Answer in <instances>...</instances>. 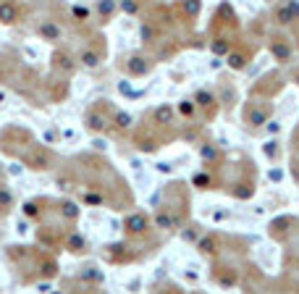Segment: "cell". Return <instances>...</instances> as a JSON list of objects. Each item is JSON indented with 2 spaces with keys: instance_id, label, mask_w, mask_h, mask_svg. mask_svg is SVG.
Here are the masks:
<instances>
[{
  "instance_id": "31",
  "label": "cell",
  "mask_w": 299,
  "mask_h": 294,
  "mask_svg": "<svg viewBox=\"0 0 299 294\" xmlns=\"http://www.w3.org/2000/svg\"><path fill=\"white\" fill-rule=\"evenodd\" d=\"M82 202L84 205H95V208H103L108 205V194H105V189H97V187H87V189L82 192Z\"/></svg>"
},
{
  "instance_id": "9",
  "label": "cell",
  "mask_w": 299,
  "mask_h": 294,
  "mask_svg": "<svg viewBox=\"0 0 299 294\" xmlns=\"http://www.w3.org/2000/svg\"><path fill=\"white\" fill-rule=\"evenodd\" d=\"M213 284H218L220 289H234L242 284V270H236L231 263H216L213 266Z\"/></svg>"
},
{
  "instance_id": "30",
  "label": "cell",
  "mask_w": 299,
  "mask_h": 294,
  "mask_svg": "<svg viewBox=\"0 0 299 294\" xmlns=\"http://www.w3.org/2000/svg\"><path fill=\"white\" fill-rule=\"evenodd\" d=\"M273 24L275 27H291V24H297V16H294V11H291V5L289 3H278L273 8Z\"/></svg>"
},
{
  "instance_id": "7",
  "label": "cell",
  "mask_w": 299,
  "mask_h": 294,
  "mask_svg": "<svg viewBox=\"0 0 299 294\" xmlns=\"http://www.w3.org/2000/svg\"><path fill=\"white\" fill-rule=\"evenodd\" d=\"M121 229H124L126 237L142 239V237H147V234L152 231V221H150V215H147V213H142V210H134V213H129V215L124 218Z\"/></svg>"
},
{
  "instance_id": "35",
  "label": "cell",
  "mask_w": 299,
  "mask_h": 294,
  "mask_svg": "<svg viewBox=\"0 0 299 294\" xmlns=\"http://www.w3.org/2000/svg\"><path fill=\"white\" fill-rule=\"evenodd\" d=\"M76 281H82V284H87V286H100L103 284V273H100L97 268H82L79 270V276H76Z\"/></svg>"
},
{
  "instance_id": "16",
  "label": "cell",
  "mask_w": 299,
  "mask_h": 294,
  "mask_svg": "<svg viewBox=\"0 0 299 294\" xmlns=\"http://www.w3.org/2000/svg\"><path fill=\"white\" fill-rule=\"evenodd\" d=\"M197 155H199V160H202V165H208V168H216V165L223 160L220 147L210 139H197Z\"/></svg>"
},
{
  "instance_id": "39",
  "label": "cell",
  "mask_w": 299,
  "mask_h": 294,
  "mask_svg": "<svg viewBox=\"0 0 299 294\" xmlns=\"http://www.w3.org/2000/svg\"><path fill=\"white\" fill-rule=\"evenodd\" d=\"M263 153H265V158H271V160H275V155H278V139H271V142H265Z\"/></svg>"
},
{
  "instance_id": "18",
  "label": "cell",
  "mask_w": 299,
  "mask_h": 294,
  "mask_svg": "<svg viewBox=\"0 0 299 294\" xmlns=\"http://www.w3.org/2000/svg\"><path fill=\"white\" fill-rule=\"evenodd\" d=\"M191 187L199 192H210V189H220L218 187V179H216V168H208V165H202L199 171L191 173Z\"/></svg>"
},
{
  "instance_id": "28",
  "label": "cell",
  "mask_w": 299,
  "mask_h": 294,
  "mask_svg": "<svg viewBox=\"0 0 299 294\" xmlns=\"http://www.w3.org/2000/svg\"><path fill=\"white\" fill-rule=\"evenodd\" d=\"M234 45H236V37H231V34H210V50H213V55L226 58L228 50H231Z\"/></svg>"
},
{
  "instance_id": "15",
  "label": "cell",
  "mask_w": 299,
  "mask_h": 294,
  "mask_svg": "<svg viewBox=\"0 0 299 294\" xmlns=\"http://www.w3.org/2000/svg\"><path fill=\"white\" fill-rule=\"evenodd\" d=\"M150 118H152V124H155L158 129L171 132L176 126V108L171 103H163V105H158V108L150 110Z\"/></svg>"
},
{
  "instance_id": "14",
  "label": "cell",
  "mask_w": 299,
  "mask_h": 294,
  "mask_svg": "<svg viewBox=\"0 0 299 294\" xmlns=\"http://www.w3.org/2000/svg\"><path fill=\"white\" fill-rule=\"evenodd\" d=\"M58 270H60V266H58V260L53 258V255H48V252H37V258H34V278H55L58 276Z\"/></svg>"
},
{
  "instance_id": "38",
  "label": "cell",
  "mask_w": 299,
  "mask_h": 294,
  "mask_svg": "<svg viewBox=\"0 0 299 294\" xmlns=\"http://www.w3.org/2000/svg\"><path fill=\"white\" fill-rule=\"evenodd\" d=\"M179 231H181V239H187V242H197V237L202 234V226L191 223V226H187V229H179Z\"/></svg>"
},
{
  "instance_id": "45",
  "label": "cell",
  "mask_w": 299,
  "mask_h": 294,
  "mask_svg": "<svg viewBox=\"0 0 299 294\" xmlns=\"http://www.w3.org/2000/svg\"><path fill=\"white\" fill-rule=\"evenodd\" d=\"M297 147H299V129H297Z\"/></svg>"
},
{
  "instance_id": "20",
  "label": "cell",
  "mask_w": 299,
  "mask_h": 294,
  "mask_svg": "<svg viewBox=\"0 0 299 294\" xmlns=\"http://www.w3.org/2000/svg\"><path fill=\"white\" fill-rule=\"evenodd\" d=\"M53 210L63 218V223H76V221H79V215H82V208L76 205V200H71V197L55 200V202H53Z\"/></svg>"
},
{
  "instance_id": "43",
  "label": "cell",
  "mask_w": 299,
  "mask_h": 294,
  "mask_svg": "<svg viewBox=\"0 0 299 294\" xmlns=\"http://www.w3.org/2000/svg\"><path fill=\"white\" fill-rule=\"evenodd\" d=\"M294 84H297V87H299V71H297V74H294Z\"/></svg>"
},
{
  "instance_id": "37",
  "label": "cell",
  "mask_w": 299,
  "mask_h": 294,
  "mask_svg": "<svg viewBox=\"0 0 299 294\" xmlns=\"http://www.w3.org/2000/svg\"><path fill=\"white\" fill-rule=\"evenodd\" d=\"M71 19L84 24V21L92 19V8H87V5H71Z\"/></svg>"
},
{
  "instance_id": "10",
  "label": "cell",
  "mask_w": 299,
  "mask_h": 294,
  "mask_svg": "<svg viewBox=\"0 0 299 294\" xmlns=\"http://www.w3.org/2000/svg\"><path fill=\"white\" fill-rule=\"evenodd\" d=\"M76 66H79V61L74 58V53L71 50H66V48H55L50 53V69L60 74V77H71V74L76 71Z\"/></svg>"
},
{
  "instance_id": "13",
  "label": "cell",
  "mask_w": 299,
  "mask_h": 294,
  "mask_svg": "<svg viewBox=\"0 0 299 294\" xmlns=\"http://www.w3.org/2000/svg\"><path fill=\"white\" fill-rule=\"evenodd\" d=\"M103 255H105L108 263H132V260H136V250H134V244H129V242L105 244Z\"/></svg>"
},
{
  "instance_id": "4",
  "label": "cell",
  "mask_w": 299,
  "mask_h": 294,
  "mask_svg": "<svg viewBox=\"0 0 299 294\" xmlns=\"http://www.w3.org/2000/svg\"><path fill=\"white\" fill-rule=\"evenodd\" d=\"M268 118H273V103L268 100H255V97H249L247 103H244V124H247V129H263Z\"/></svg>"
},
{
  "instance_id": "40",
  "label": "cell",
  "mask_w": 299,
  "mask_h": 294,
  "mask_svg": "<svg viewBox=\"0 0 299 294\" xmlns=\"http://www.w3.org/2000/svg\"><path fill=\"white\" fill-rule=\"evenodd\" d=\"M263 129H265L268 134H278V132H281V126H278V121H273V118H268Z\"/></svg>"
},
{
  "instance_id": "17",
  "label": "cell",
  "mask_w": 299,
  "mask_h": 294,
  "mask_svg": "<svg viewBox=\"0 0 299 294\" xmlns=\"http://www.w3.org/2000/svg\"><path fill=\"white\" fill-rule=\"evenodd\" d=\"M37 34H40V40L50 42V45H60V40H63V27L55 19H40L37 21Z\"/></svg>"
},
{
  "instance_id": "19",
  "label": "cell",
  "mask_w": 299,
  "mask_h": 294,
  "mask_svg": "<svg viewBox=\"0 0 299 294\" xmlns=\"http://www.w3.org/2000/svg\"><path fill=\"white\" fill-rule=\"evenodd\" d=\"M48 197H32V200H27L24 205H21V213H24V218H29V221H34V223H42L45 221V215H48Z\"/></svg>"
},
{
  "instance_id": "42",
  "label": "cell",
  "mask_w": 299,
  "mask_h": 294,
  "mask_svg": "<svg viewBox=\"0 0 299 294\" xmlns=\"http://www.w3.org/2000/svg\"><path fill=\"white\" fill-rule=\"evenodd\" d=\"M271 179H273V182H281V179H283V173H281L278 168H273V171H271Z\"/></svg>"
},
{
  "instance_id": "27",
  "label": "cell",
  "mask_w": 299,
  "mask_h": 294,
  "mask_svg": "<svg viewBox=\"0 0 299 294\" xmlns=\"http://www.w3.org/2000/svg\"><path fill=\"white\" fill-rule=\"evenodd\" d=\"M218 103L223 105L226 110H231L236 103H239V92H236V87L231 84V81H218Z\"/></svg>"
},
{
  "instance_id": "6",
  "label": "cell",
  "mask_w": 299,
  "mask_h": 294,
  "mask_svg": "<svg viewBox=\"0 0 299 294\" xmlns=\"http://www.w3.org/2000/svg\"><path fill=\"white\" fill-rule=\"evenodd\" d=\"M152 66H155V58L147 55L144 50L139 53H129V55L121 61V71L126 74V77H132V79H142V77H147V74L152 71Z\"/></svg>"
},
{
  "instance_id": "44",
  "label": "cell",
  "mask_w": 299,
  "mask_h": 294,
  "mask_svg": "<svg viewBox=\"0 0 299 294\" xmlns=\"http://www.w3.org/2000/svg\"><path fill=\"white\" fill-rule=\"evenodd\" d=\"M0 184H3V168H0Z\"/></svg>"
},
{
  "instance_id": "25",
  "label": "cell",
  "mask_w": 299,
  "mask_h": 294,
  "mask_svg": "<svg viewBox=\"0 0 299 294\" xmlns=\"http://www.w3.org/2000/svg\"><path fill=\"white\" fill-rule=\"evenodd\" d=\"M134 126H136V121H134V116L129 110H124V108L110 110V129L116 134H129Z\"/></svg>"
},
{
  "instance_id": "23",
  "label": "cell",
  "mask_w": 299,
  "mask_h": 294,
  "mask_svg": "<svg viewBox=\"0 0 299 294\" xmlns=\"http://www.w3.org/2000/svg\"><path fill=\"white\" fill-rule=\"evenodd\" d=\"M63 247L66 252H71V255H87L89 252V242H87V237H84L82 231H66V237H63Z\"/></svg>"
},
{
  "instance_id": "22",
  "label": "cell",
  "mask_w": 299,
  "mask_h": 294,
  "mask_svg": "<svg viewBox=\"0 0 299 294\" xmlns=\"http://www.w3.org/2000/svg\"><path fill=\"white\" fill-rule=\"evenodd\" d=\"M103 58H105V48H97V50H95V45H87V48H84L79 55H76V61H79L82 69L95 71V69H100Z\"/></svg>"
},
{
  "instance_id": "1",
  "label": "cell",
  "mask_w": 299,
  "mask_h": 294,
  "mask_svg": "<svg viewBox=\"0 0 299 294\" xmlns=\"http://www.w3.org/2000/svg\"><path fill=\"white\" fill-rule=\"evenodd\" d=\"M34 142V134L27 132L24 126H8V129L0 132V150L8 153L13 158H21L27 153V147Z\"/></svg>"
},
{
  "instance_id": "29",
  "label": "cell",
  "mask_w": 299,
  "mask_h": 294,
  "mask_svg": "<svg viewBox=\"0 0 299 294\" xmlns=\"http://www.w3.org/2000/svg\"><path fill=\"white\" fill-rule=\"evenodd\" d=\"M118 13V0H97L95 5V16L100 19V24H110Z\"/></svg>"
},
{
  "instance_id": "32",
  "label": "cell",
  "mask_w": 299,
  "mask_h": 294,
  "mask_svg": "<svg viewBox=\"0 0 299 294\" xmlns=\"http://www.w3.org/2000/svg\"><path fill=\"white\" fill-rule=\"evenodd\" d=\"M150 0H118V11L126 13V16H136L139 19L144 11H147Z\"/></svg>"
},
{
  "instance_id": "34",
  "label": "cell",
  "mask_w": 299,
  "mask_h": 294,
  "mask_svg": "<svg viewBox=\"0 0 299 294\" xmlns=\"http://www.w3.org/2000/svg\"><path fill=\"white\" fill-rule=\"evenodd\" d=\"M16 208V194L11 192V187L0 184V213H11Z\"/></svg>"
},
{
  "instance_id": "36",
  "label": "cell",
  "mask_w": 299,
  "mask_h": 294,
  "mask_svg": "<svg viewBox=\"0 0 299 294\" xmlns=\"http://www.w3.org/2000/svg\"><path fill=\"white\" fill-rule=\"evenodd\" d=\"M55 187H58L60 192H71V189H74V168L68 171V173L58 171V173H55Z\"/></svg>"
},
{
  "instance_id": "5",
  "label": "cell",
  "mask_w": 299,
  "mask_h": 294,
  "mask_svg": "<svg viewBox=\"0 0 299 294\" xmlns=\"http://www.w3.org/2000/svg\"><path fill=\"white\" fill-rule=\"evenodd\" d=\"M158 132H163V129H158L155 124H150V126H139V129L134 132V137H132V145L139 150V153H158L160 147L165 145V137H160Z\"/></svg>"
},
{
  "instance_id": "33",
  "label": "cell",
  "mask_w": 299,
  "mask_h": 294,
  "mask_svg": "<svg viewBox=\"0 0 299 294\" xmlns=\"http://www.w3.org/2000/svg\"><path fill=\"white\" fill-rule=\"evenodd\" d=\"M176 108V116L184 118V121H194V116H197V105L191 97H184V100H179V105H173Z\"/></svg>"
},
{
  "instance_id": "8",
  "label": "cell",
  "mask_w": 299,
  "mask_h": 294,
  "mask_svg": "<svg viewBox=\"0 0 299 294\" xmlns=\"http://www.w3.org/2000/svg\"><path fill=\"white\" fill-rule=\"evenodd\" d=\"M194 105H197V110L205 116V121H213V118L218 116V110H220V103H218V95L213 92V89L208 87H199L197 92H194Z\"/></svg>"
},
{
  "instance_id": "41",
  "label": "cell",
  "mask_w": 299,
  "mask_h": 294,
  "mask_svg": "<svg viewBox=\"0 0 299 294\" xmlns=\"http://www.w3.org/2000/svg\"><path fill=\"white\" fill-rule=\"evenodd\" d=\"M155 168H158V171H163V173H171V163H158Z\"/></svg>"
},
{
  "instance_id": "21",
  "label": "cell",
  "mask_w": 299,
  "mask_h": 294,
  "mask_svg": "<svg viewBox=\"0 0 299 294\" xmlns=\"http://www.w3.org/2000/svg\"><path fill=\"white\" fill-rule=\"evenodd\" d=\"M173 8H176V16L184 19V24H187V27H194L199 11H202V0H179Z\"/></svg>"
},
{
  "instance_id": "11",
  "label": "cell",
  "mask_w": 299,
  "mask_h": 294,
  "mask_svg": "<svg viewBox=\"0 0 299 294\" xmlns=\"http://www.w3.org/2000/svg\"><path fill=\"white\" fill-rule=\"evenodd\" d=\"M255 58V48H252L249 42H236L231 50H228V55H226V63H228V69L231 71H244L249 66V61Z\"/></svg>"
},
{
  "instance_id": "2",
  "label": "cell",
  "mask_w": 299,
  "mask_h": 294,
  "mask_svg": "<svg viewBox=\"0 0 299 294\" xmlns=\"http://www.w3.org/2000/svg\"><path fill=\"white\" fill-rule=\"evenodd\" d=\"M21 163H24L29 171L40 173V171H53L55 168L58 158H55V153H53L50 147L40 145V142H32V145L27 147V153L21 155Z\"/></svg>"
},
{
  "instance_id": "3",
  "label": "cell",
  "mask_w": 299,
  "mask_h": 294,
  "mask_svg": "<svg viewBox=\"0 0 299 294\" xmlns=\"http://www.w3.org/2000/svg\"><path fill=\"white\" fill-rule=\"evenodd\" d=\"M105 103L108 100H97V103H92L89 108L84 110V129H87L89 134L110 132V110H108Z\"/></svg>"
},
{
  "instance_id": "24",
  "label": "cell",
  "mask_w": 299,
  "mask_h": 294,
  "mask_svg": "<svg viewBox=\"0 0 299 294\" xmlns=\"http://www.w3.org/2000/svg\"><path fill=\"white\" fill-rule=\"evenodd\" d=\"M271 55H273L278 63H289L291 58H294V48H291V42L286 40V37L273 34V37H271Z\"/></svg>"
},
{
  "instance_id": "12",
  "label": "cell",
  "mask_w": 299,
  "mask_h": 294,
  "mask_svg": "<svg viewBox=\"0 0 299 294\" xmlns=\"http://www.w3.org/2000/svg\"><path fill=\"white\" fill-rule=\"evenodd\" d=\"M197 252L205 255V258H218L220 255V247H223V237L218 231H205L197 237Z\"/></svg>"
},
{
  "instance_id": "26",
  "label": "cell",
  "mask_w": 299,
  "mask_h": 294,
  "mask_svg": "<svg viewBox=\"0 0 299 294\" xmlns=\"http://www.w3.org/2000/svg\"><path fill=\"white\" fill-rule=\"evenodd\" d=\"M21 21V5L19 0H0V24L13 27Z\"/></svg>"
}]
</instances>
